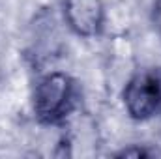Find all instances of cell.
Wrapping results in <instances>:
<instances>
[{
    "instance_id": "cell-1",
    "label": "cell",
    "mask_w": 161,
    "mask_h": 159,
    "mask_svg": "<svg viewBox=\"0 0 161 159\" xmlns=\"http://www.w3.org/2000/svg\"><path fill=\"white\" fill-rule=\"evenodd\" d=\"M75 80L66 71H49L38 79L32 94V111L41 123H58L73 111Z\"/></svg>"
},
{
    "instance_id": "cell-2",
    "label": "cell",
    "mask_w": 161,
    "mask_h": 159,
    "mask_svg": "<svg viewBox=\"0 0 161 159\" xmlns=\"http://www.w3.org/2000/svg\"><path fill=\"white\" fill-rule=\"evenodd\" d=\"M124 109L129 118L146 122L161 112V75L156 71H139L122 92Z\"/></svg>"
},
{
    "instance_id": "cell-3",
    "label": "cell",
    "mask_w": 161,
    "mask_h": 159,
    "mask_svg": "<svg viewBox=\"0 0 161 159\" xmlns=\"http://www.w3.org/2000/svg\"><path fill=\"white\" fill-rule=\"evenodd\" d=\"M62 13L68 28L84 40L99 36L105 28L103 0H62Z\"/></svg>"
},
{
    "instance_id": "cell-4",
    "label": "cell",
    "mask_w": 161,
    "mask_h": 159,
    "mask_svg": "<svg viewBox=\"0 0 161 159\" xmlns=\"http://www.w3.org/2000/svg\"><path fill=\"white\" fill-rule=\"evenodd\" d=\"M118 156L120 157H148L150 152H146L144 148H127V150H122Z\"/></svg>"
},
{
    "instance_id": "cell-5",
    "label": "cell",
    "mask_w": 161,
    "mask_h": 159,
    "mask_svg": "<svg viewBox=\"0 0 161 159\" xmlns=\"http://www.w3.org/2000/svg\"><path fill=\"white\" fill-rule=\"evenodd\" d=\"M154 23H156V26L161 32V0L154 2Z\"/></svg>"
}]
</instances>
